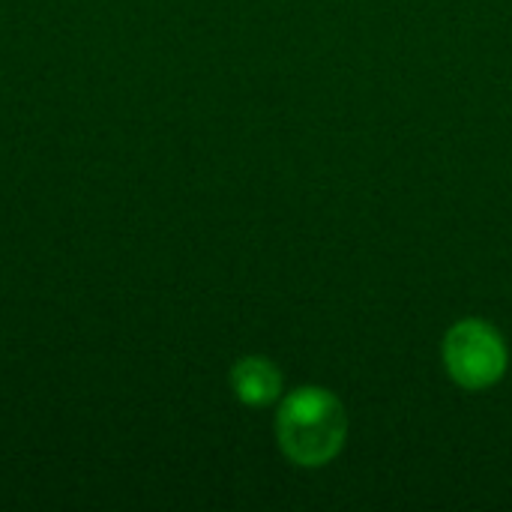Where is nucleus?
<instances>
[{
  "label": "nucleus",
  "instance_id": "nucleus-3",
  "mask_svg": "<svg viewBox=\"0 0 512 512\" xmlns=\"http://www.w3.org/2000/svg\"><path fill=\"white\" fill-rule=\"evenodd\" d=\"M228 381H231L237 402H243L246 408H270L285 396V381H282L279 366L258 354L240 357L231 366Z\"/></svg>",
  "mask_w": 512,
  "mask_h": 512
},
{
  "label": "nucleus",
  "instance_id": "nucleus-1",
  "mask_svg": "<svg viewBox=\"0 0 512 512\" xmlns=\"http://www.w3.org/2000/svg\"><path fill=\"white\" fill-rule=\"evenodd\" d=\"M276 444L291 465L306 471L336 462L348 444V411L342 399L318 384L285 393L276 411Z\"/></svg>",
  "mask_w": 512,
  "mask_h": 512
},
{
  "label": "nucleus",
  "instance_id": "nucleus-2",
  "mask_svg": "<svg viewBox=\"0 0 512 512\" xmlns=\"http://www.w3.org/2000/svg\"><path fill=\"white\" fill-rule=\"evenodd\" d=\"M441 360L459 390L486 393L504 381L510 369V348L504 333L492 321L462 318L444 333Z\"/></svg>",
  "mask_w": 512,
  "mask_h": 512
}]
</instances>
